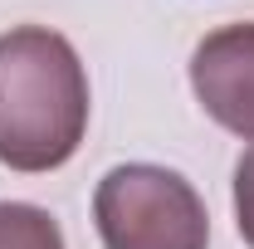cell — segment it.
<instances>
[{"mask_svg":"<svg viewBox=\"0 0 254 249\" xmlns=\"http://www.w3.org/2000/svg\"><path fill=\"white\" fill-rule=\"evenodd\" d=\"M88 68L78 49L49 25L0 34V166L59 171L88 132Z\"/></svg>","mask_w":254,"mask_h":249,"instance_id":"6da1fadb","label":"cell"},{"mask_svg":"<svg viewBox=\"0 0 254 249\" xmlns=\"http://www.w3.org/2000/svg\"><path fill=\"white\" fill-rule=\"evenodd\" d=\"M103 249H210V215L181 171L152 161L113 166L93 190Z\"/></svg>","mask_w":254,"mask_h":249,"instance_id":"7a4b0ae2","label":"cell"},{"mask_svg":"<svg viewBox=\"0 0 254 249\" xmlns=\"http://www.w3.org/2000/svg\"><path fill=\"white\" fill-rule=\"evenodd\" d=\"M190 93L210 123L254 142V20L220 25L195 44Z\"/></svg>","mask_w":254,"mask_h":249,"instance_id":"3957f363","label":"cell"},{"mask_svg":"<svg viewBox=\"0 0 254 249\" xmlns=\"http://www.w3.org/2000/svg\"><path fill=\"white\" fill-rule=\"evenodd\" d=\"M0 249H64V230L44 205L0 200Z\"/></svg>","mask_w":254,"mask_h":249,"instance_id":"277c9868","label":"cell"},{"mask_svg":"<svg viewBox=\"0 0 254 249\" xmlns=\"http://www.w3.org/2000/svg\"><path fill=\"white\" fill-rule=\"evenodd\" d=\"M235 225H240V240L254 249V147L235 161Z\"/></svg>","mask_w":254,"mask_h":249,"instance_id":"5b68a950","label":"cell"}]
</instances>
